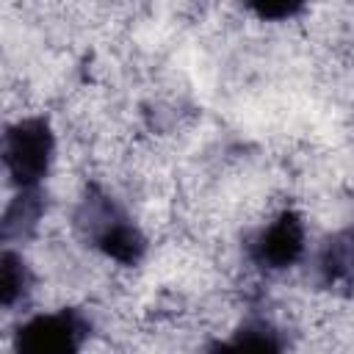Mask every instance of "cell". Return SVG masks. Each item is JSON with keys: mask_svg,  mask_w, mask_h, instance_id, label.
<instances>
[{"mask_svg": "<svg viewBox=\"0 0 354 354\" xmlns=\"http://www.w3.org/2000/svg\"><path fill=\"white\" fill-rule=\"evenodd\" d=\"M28 290H30V268H28V263L17 252L6 249L3 257H0V301H3V307L14 310L28 296Z\"/></svg>", "mask_w": 354, "mask_h": 354, "instance_id": "cell-6", "label": "cell"}, {"mask_svg": "<svg viewBox=\"0 0 354 354\" xmlns=\"http://www.w3.org/2000/svg\"><path fill=\"white\" fill-rule=\"evenodd\" d=\"M321 271L329 282H348L354 279V232L337 235L326 243L321 254Z\"/></svg>", "mask_w": 354, "mask_h": 354, "instance_id": "cell-7", "label": "cell"}, {"mask_svg": "<svg viewBox=\"0 0 354 354\" xmlns=\"http://www.w3.org/2000/svg\"><path fill=\"white\" fill-rule=\"evenodd\" d=\"M304 241L307 230L301 216L296 210H282L249 241V257L266 271H285L304 254Z\"/></svg>", "mask_w": 354, "mask_h": 354, "instance_id": "cell-4", "label": "cell"}, {"mask_svg": "<svg viewBox=\"0 0 354 354\" xmlns=\"http://www.w3.org/2000/svg\"><path fill=\"white\" fill-rule=\"evenodd\" d=\"M230 346H243V348H282V340L277 337L274 326L266 321H246L235 337L230 340Z\"/></svg>", "mask_w": 354, "mask_h": 354, "instance_id": "cell-8", "label": "cell"}, {"mask_svg": "<svg viewBox=\"0 0 354 354\" xmlns=\"http://www.w3.org/2000/svg\"><path fill=\"white\" fill-rule=\"evenodd\" d=\"M246 8L263 22H282L296 17L307 0H243Z\"/></svg>", "mask_w": 354, "mask_h": 354, "instance_id": "cell-9", "label": "cell"}, {"mask_svg": "<svg viewBox=\"0 0 354 354\" xmlns=\"http://www.w3.org/2000/svg\"><path fill=\"white\" fill-rule=\"evenodd\" d=\"M41 213H44L41 191L39 188H19V194L6 207V216H3V238L8 243L17 241V238H25L28 232L36 230Z\"/></svg>", "mask_w": 354, "mask_h": 354, "instance_id": "cell-5", "label": "cell"}, {"mask_svg": "<svg viewBox=\"0 0 354 354\" xmlns=\"http://www.w3.org/2000/svg\"><path fill=\"white\" fill-rule=\"evenodd\" d=\"M77 227L86 241L119 266H136L147 252V238L133 218L102 191H88L77 210Z\"/></svg>", "mask_w": 354, "mask_h": 354, "instance_id": "cell-1", "label": "cell"}, {"mask_svg": "<svg viewBox=\"0 0 354 354\" xmlns=\"http://www.w3.org/2000/svg\"><path fill=\"white\" fill-rule=\"evenodd\" d=\"M91 324L80 310L64 307L58 313H41L28 318L17 335L14 346L25 354H72L88 337Z\"/></svg>", "mask_w": 354, "mask_h": 354, "instance_id": "cell-3", "label": "cell"}, {"mask_svg": "<svg viewBox=\"0 0 354 354\" xmlns=\"http://www.w3.org/2000/svg\"><path fill=\"white\" fill-rule=\"evenodd\" d=\"M53 152H55V138L50 122L41 116H25L6 130L3 160L17 188H39V183L50 171Z\"/></svg>", "mask_w": 354, "mask_h": 354, "instance_id": "cell-2", "label": "cell"}]
</instances>
